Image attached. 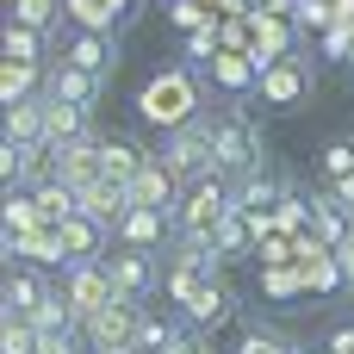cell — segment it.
<instances>
[{"mask_svg":"<svg viewBox=\"0 0 354 354\" xmlns=\"http://www.w3.org/2000/svg\"><path fill=\"white\" fill-rule=\"evenodd\" d=\"M311 236H317L324 249H336V243H348V236H354V212L330 193V187L311 199Z\"/></svg>","mask_w":354,"mask_h":354,"instance_id":"cell-18","label":"cell"},{"mask_svg":"<svg viewBox=\"0 0 354 354\" xmlns=\"http://www.w3.org/2000/svg\"><path fill=\"white\" fill-rule=\"evenodd\" d=\"M106 274H112V286H118L124 299H137V305L168 280V268L156 261V249H112V255H106Z\"/></svg>","mask_w":354,"mask_h":354,"instance_id":"cell-8","label":"cell"},{"mask_svg":"<svg viewBox=\"0 0 354 354\" xmlns=\"http://www.w3.org/2000/svg\"><path fill=\"white\" fill-rule=\"evenodd\" d=\"M44 93H56V100H68V106H87L93 112V100L106 93V75H87V68H75V62H62L56 56V68H50V87Z\"/></svg>","mask_w":354,"mask_h":354,"instance_id":"cell-17","label":"cell"},{"mask_svg":"<svg viewBox=\"0 0 354 354\" xmlns=\"http://www.w3.org/2000/svg\"><path fill=\"white\" fill-rule=\"evenodd\" d=\"M137 112H143V124H156V131L168 137V131H180V124L205 118V112H199V81H193L187 68H162L156 81H143Z\"/></svg>","mask_w":354,"mask_h":354,"instance_id":"cell-1","label":"cell"},{"mask_svg":"<svg viewBox=\"0 0 354 354\" xmlns=\"http://www.w3.org/2000/svg\"><path fill=\"white\" fill-rule=\"evenodd\" d=\"M62 6H68L75 31H118V19H112V6H106V0H62Z\"/></svg>","mask_w":354,"mask_h":354,"instance_id":"cell-28","label":"cell"},{"mask_svg":"<svg viewBox=\"0 0 354 354\" xmlns=\"http://www.w3.org/2000/svg\"><path fill=\"white\" fill-rule=\"evenodd\" d=\"M156 162H162L180 187H193V180L218 174V156H212V118H193V124L168 131V137H162V149H156Z\"/></svg>","mask_w":354,"mask_h":354,"instance_id":"cell-4","label":"cell"},{"mask_svg":"<svg viewBox=\"0 0 354 354\" xmlns=\"http://www.w3.org/2000/svg\"><path fill=\"white\" fill-rule=\"evenodd\" d=\"M205 75H212V87H218L224 100H249V93H261V62H255L249 50H218Z\"/></svg>","mask_w":354,"mask_h":354,"instance_id":"cell-12","label":"cell"},{"mask_svg":"<svg viewBox=\"0 0 354 354\" xmlns=\"http://www.w3.org/2000/svg\"><path fill=\"white\" fill-rule=\"evenodd\" d=\"M137 330H143V305L137 299H112V305H100L87 324H81V336H87V354H137Z\"/></svg>","mask_w":354,"mask_h":354,"instance_id":"cell-5","label":"cell"},{"mask_svg":"<svg viewBox=\"0 0 354 354\" xmlns=\"http://www.w3.org/2000/svg\"><path fill=\"white\" fill-rule=\"evenodd\" d=\"M81 212L100 218V224H112V236H118V224L131 212V187L124 180H93V187H81Z\"/></svg>","mask_w":354,"mask_h":354,"instance_id":"cell-20","label":"cell"},{"mask_svg":"<svg viewBox=\"0 0 354 354\" xmlns=\"http://www.w3.org/2000/svg\"><path fill=\"white\" fill-rule=\"evenodd\" d=\"M50 81H44V68H25V62H6L0 68V106H19V100H37Z\"/></svg>","mask_w":354,"mask_h":354,"instance_id":"cell-24","label":"cell"},{"mask_svg":"<svg viewBox=\"0 0 354 354\" xmlns=\"http://www.w3.org/2000/svg\"><path fill=\"white\" fill-rule=\"evenodd\" d=\"M50 168H56V180H68V187H93V180H106V137L87 131V137L56 143V149H50Z\"/></svg>","mask_w":354,"mask_h":354,"instance_id":"cell-6","label":"cell"},{"mask_svg":"<svg viewBox=\"0 0 354 354\" xmlns=\"http://www.w3.org/2000/svg\"><path fill=\"white\" fill-rule=\"evenodd\" d=\"M236 354H292V342H286V336H274V330H243Z\"/></svg>","mask_w":354,"mask_h":354,"instance_id":"cell-34","label":"cell"},{"mask_svg":"<svg viewBox=\"0 0 354 354\" xmlns=\"http://www.w3.org/2000/svg\"><path fill=\"white\" fill-rule=\"evenodd\" d=\"M336 261H342V274H348V286H354V236H348V243H336Z\"/></svg>","mask_w":354,"mask_h":354,"instance_id":"cell-41","label":"cell"},{"mask_svg":"<svg viewBox=\"0 0 354 354\" xmlns=\"http://www.w3.org/2000/svg\"><path fill=\"white\" fill-rule=\"evenodd\" d=\"M212 156H218V174H224V180L255 174V168H261V124H255L243 106L212 112Z\"/></svg>","mask_w":354,"mask_h":354,"instance_id":"cell-3","label":"cell"},{"mask_svg":"<svg viewBox=\"0 0 354 354\" xmlns=\"http://www.w3.org/2000/svg\"><path fill=\"white\" fill-rule=\"evenodd\" d=\"M324 354H330V348H324Z\"/></svg>","mask_w":354,"mask_h":354,"instance_id":"cell-44","label":"cell"},{"mask_svg":"<svg viewBox=\"0 0 354 354\" xmlns=\"http://www.w3.org/2000/svg\"><path fill=\"white\" fill-rule=\"evenodd\" d=\"M56 236H62V255H68V268H81V261H106L112 255V224H100V218H87V212H75V218H62L56 224Z\"/></svg>","mask_w":354,"mask_h":354,"instance_id":"cell-9","label":"cell"},{"mask_svg":"<svg viewBox=\"0 0 354 354\" xmlns=\"http://www.w3.org/2000/svg\"><path fill=\"white\" fill-rule=\"evenodd\" d=\"M330 354H354V324H342V330L330 336Z\"/></svg>","mask_w":354,"mask_h":354,"instance_id":"cell-39","label":"cell"},{"mask_svg":"<svg viewBox=\"0 0 354 354\" xmlns=\"http://www.w3.org/2000/svg\"><path fill=\"white\" fill-rule=\"evenodd\" d=\"M180 193H187V187H180V180H174L156 156H149V168L131 180V205H149V212H168V218L180 212Z\"/></svg>","mask_w":354,"mask_h":354,"instance_id":"cell-14","label":"cell"},{"mask_svg":"<svg viewBox=\"0 0 354 354\" xmlns=\"http://www.w3.org/2000/svg\"><path fill=\"white\" fill-rule=\"evenodd\" d=\"M324 174H330V180H342V174H354V143H348V137H336V143L324 149Z\"/></svg>","mask_w":354,"mask_h":354,"instance_id":"cell-35","label":"cell"},{"mask_svg":"<svg viewBox=\"0 0 354 354\" xmlns=\"http://www.w3.org/2000/svg\"><path fill=\"white\" fill-rule=\"evenodd\" d=\"M249 31H255V37H249V56H255L261 68H268V62L299 56V37H305L292 19H274V12H249Z\"/></svg>","mask_w":354,"mask_h":354,"instance_id":"cell-10","label":"cell"},{"mask_svg":"<svg viewBox=\"0 0 354 354\" xmlns=\"http://www.w3.org/2000/svg\"><path fill=\"white\" fill-rule=\"evenodd\" d=\"M230 212H236V180L205 174V180H193V187L180 193L174 236H187V243H212V236H218V224H224Z\"/></svg>","mask_w":354,"mask_h":354,"instance_id":"cell-2","label":"cell"},{"mask_svg":"<svg viewBox=\"0 0 354 354\" xmlns=\"http://www.w3.org/2000/svg\"><path fill=\"white\" fill-rule=\"evenodd\" d=\"M0 299H6L12 317H31V311H44V305L56 299V286L44 280V268H31V261H6V286H0Z\"/></svg>","mask_w":354,"mask_h":354,"instance_id":"cell-11","label":"cell"},{"mask_svg":"<svg viewBox=\"0 0 354 354\" xmlns=\"http://www.w3.org/2000/svg\"><path fill=\"white\" fill-rule=\"evenodd\" d=\"M6 143H44V93L6 106Z\"/></svg>","mask_w":354,"mask_h":354,"instance_id":"cell-25","label":"cell"},{"mask_svg":"<svg viewBox=\"0 0 354 354\" xmlns=\"http://www.w3.org/2000/svg\"><path fill=\"white\" fill-rule=\"evenodd\" d=\"M143 168H149V156H143L137 143H124V137H106V180H124V187H131Z\"/></svg>","mask_w":354,"mask_h":354,"instance_id":"cell-26","label":"cell"},{"mask_svg":"<svg viewBox=\"0 0 354 354\" xmlns=\"http://www.w3.org/2000/svg\"><path fill=\"white\" fill-rule=\"evenodd\" d=\"M168 236H174V218L168 212H149V205H131L124 224H118V249H156L162 255Z\"/></svg>","mask_w":354,"mask_h":354,"instance_id":"cell-15","label":"cell"},{"mask_svg":"<svg viewBox=\"0 0 354 354\" xmlns=\"http://www.w3.org/2000/svg\"><path fill=\"white\" fill-rule=\"evenodd\" d=\"M311 62L305 56H286V62H268L261 68V106H299L311 93Z\"/></svg>","mask_w":354,"mask_h":354,"instance_id":"cell-13","label":"cell"},{"mask_svg":"<svg viewBox=\"0 0 354 354\" xmlns=\"http://www.w3.org/2000/svg\"><path fill=\"white\" fill-rule=\"evenodd\" d=\"M0 354H37L31 317H12V311H6V324H0Z\"/></svg>","mask_w":354,"mask_h":354,"instance_id":"cell-29","label":"cell"},{"mask_svg":"<svg viewBox=\"0 0 354 354\" xmlns=\"http://www.w3.org/2000/svg\"><path fill=\"white\" fill-rule=\"evenodd\" d=\"M87 131H93V112H87V106H68V100L44 93V143H50V149L68 143V137H87Z\"/></svg>","mask_w":354,"mask_h":354,"instance_id":"cell-19","label":"cell"},{"mask_svg":"<svg viewBox=\"0 0 354 354\" xmlns=\"http://www.w3.org/2000/svg\"><path fill=\"white\" fill-rule=\"evenodd\" d=\"M0 50H6V62L44 68V56H50V37H44V31H25V25H12V19H6V31H0Z\"/></svg>","mask_w":354,"mask_h":354,"instance_id":"cell-23","label":"cell"},{"mask_svg":"<svg viewBox=\"0 0 354 354\" xmlns=\"http://www.w3.org/2000/svg\"><path fill=\"white\" fill-rule=\"evenodd\" d=\"M292 25H299V31H330V25H336V0H299Z\"/></svg>","mask_w":354,"mask_h":354,"instance_id":"cell-31","label":"cell"},{"mask_svg":"<svg viewBox=\"0 0 354 354\" xmlns=\"http://www.w3.org/2000/svg\"><path fill=\"white\" fill-rule=\"evenodd\" d=\"M62 12L68 6H56V0H12V25H25V31H44V37H56V25H62Z\"/></svg>","mask_w":354,"mask_h":354,"instance_id":"cell-27","label":"cell"},{"mask_svg":"<svg viewBox=\"0 0 354 354\" xmlns=\"http://www.w3.org/2000/svg\"><path fill=\"white\" fill-rule=\"evenodd\" d=\"M280 199H286V187H280L274 174H261V168L236 180V212H249V218H274Z\"/></svg>","mask_w":354,"mask_h":354,"instance_id":"cell-21","label":"cell"},{"mask_svg":"<svg viewBox=\"0 0 354 354\" xmlns=\"http://www.w3.org/2000/svg\"><path fill=\"white\" fill-rule=\"evenodd\" d=\"M56 292H62V305H68L81 324H87L100 305H112V299H118V286H112L106 261H81V268H62V286H56Z\"/></svg>","mask_w":354,"mask_h":354,"instance_id":"cell-7","label":"cell"},{"mask_svg":"<svg viewBox=\"0 0 354 354\" xmlns=\"http://www.w3.org/2000/svg\"><path fill=\"white\" fill-rule=\"evenodd\" d=\"M330 193H336V199H342V205L354 212V174H342V180H330Z\"/></svg>","mask_w":354,"mask_h":354,"instance_id":"cell-40","label":"cell"},{"mask_svg":"<svg viewBox=\"0 0 354 354\" xmlns=\"http://www.w3.org/2000/svg\"><path fill=\"white\" fill-rule=\"evenodd\" d=\"M112 56H118V31H75V37L62 44V62H75V68H87V75H106Z\"/></svg>","mask_w":354,"mask_h":354,"instance_id":"cell-16","label":"cell"},{"mask_svg":"<svg viewBox=\"0 0 354 354\" xmlns=\"http://www.w3.org/2000/svg\"><path fill=\"white\" fill-rule=\"evenodd\" d=\"M162 354H205V348H199V336H193V330H174V342H168Z\"/></svg>","mask_w":354,"mask_h":354,"instance_id":"cell-38","label":"cell"},{"mask_svg":"<svg viewBox=\"0 0 354 354\" xmlns=\"http://www.w3.org/2000/svg\"><path fill=\"white\" fill-rule=\"evenodd\" d=\"M199 6H212V12H218V6H224V0H199Z\"/></svg>","mask_w":354,"mask_h":354,"instance_id":"cell-43","label":"cell"},{"mask_svg":"<svg viewBox=\"0 0 354 354\" xmlns=\"http://www.w3.org/2000/svg\"><path fill=\"white\" fill-rule=\"evenodd\" d=\"M112 6V19H131V0H106Z\"/></svg>","mask_w":354,"mask_h":354,"instance_id":"cell-42","label":"cell"},{"mask_svg":"<svg viewBox=\"0 0 354 354\" xmlns=\"http://www.w3.org/2000/svg\"><path fill=\"white\" fill-rule=\"evenodd\" d=\"M168 342H174V324H168V317H149V311H143V330H137V354H162Z\"/></svg>","mask_w":354,"mask_h":354,"instance_id":"cell-32","label":"cell"},{"mask_svg":"<svg viewBox=\"0 0 354 354\" xmlns=\"http://www.w3.org/2000/svg\"><path fill=\"white\" fill-rule=\"evenodd\" d=\"M268 292H274V299H292V292H305V274L280 261V268H268Z\"/></svg>","mask_w":354,"mask_h":354,"instance_id":"cell-36","label":"cell"},{"mask_svg":"<svg viewBox=\"0 0 354 354\" xmlns=\"http://www.w3.org/2000/svg\"><path fill=\"white\" fill-rule=\"evenodd\" d=\"M249 12H274V19H292L299 0H249Z\"/></svg>","mask_w":354,"mask_h":354,"instance_id":"cell-37","label":"cell"},{"mask_svg":"<svg viewBox=\"0 0 354 354\" xmlns=\"http://www.w3.org/2000/svg\"><path fill=\"white\" fill-rule=\"evenodd\" d=\"M224 50V37H218V25H205V31H187V56L199 62V68H212V56Z\"/></svg>","mask_w":354,"mask_h":354,"instance_id":"cell-33","label":"cell"},{"mask_svg":"<svg viewBox=\"0 0 354 354\" xmlns=\"http://www.w3.org/2000/svg\"><path fill=\"white\" fill-rule=\"evenodd\" d=\"M168 19H174L180 31H205V25H218V12L199 6V0H168Z\"/></svg>","mask_w":354,"mask_h":354,"instance_id":"cell-30","label":"cell"},{"mask_svg":"<svg viewBox=\"0 0 354 354\" xmlns=\"http://www.w3.org/2000/svg\"><path fill=\"white\" fill-rule=\"evenodd\" d=\"M236 305H230V292H224V280H212L193 305H180V317H187V330H218L224 317H230Z\"/></svg>","mask_w":354,"mask_h":354,"instance_id":"cell-22","label":"cell"}]
</instances>
